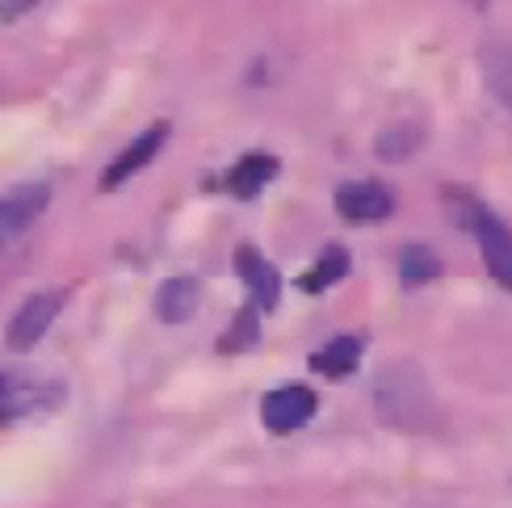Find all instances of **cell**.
Masks as SVG:
<instances>
[{
  "mask_svg": "<svg viewBox=\"0 0 512 508\" xmlns=\"http://www.w3.org/2000/svg\"><path fill=\"white\" fill-rule=\"evenodd\" d=\"M374 404H378V416L387 420L395 429H408V433H420L433 425V395H429V383L424 374L412 366V362H395L378 374V387H374Z\"/></svg>",
  "mask_w": 512,
  "mask_h": 508,
  "instance_id": "1",
  "label": "cell"
},
{
  "mask_svg": "<svg viewBox=\"0 0 512 508\" xmlns=\"http://www.w3.org/2000/svg\"><path fill=\"white\" fill-rule=\"evenodd\" d=\"M458 215H462L466 227L475 231L479 252H483V261H487V273H492V278L504 290H512V231L487 206H475V202H466Z\"/></svg>",
  "mask_w": 512,
  "mask_h": 508,
  "instance_id": "2",
  "label": "cell"
},
{
  "mask_svg": "<svg viewBox=\"0 0 512 508\" xmlns=\"http://www.w3.org/2000/svg\"><path fill=\"white\" fill-rule=\"evenodd\" d=\"M59 404V387L38 374H0V425Z\"/></svg>",
  "mask_w": 512,
  "mask_h": 508,
  "instance_id": "3",
  "label": "cell"
},
{
  "mask_svg": "<svg viewBox=\"0 0 512 508\" xmlns=\"http://www.w3.org/2000/svg\"><path fill=\"white\" fill-rule=\"evenodd\" d=\"M63 299H68L63 290H42V294H34V299H26V303H21V311L9 320V328H5V345L13 353H26L30 345H38L42 332L55 324Z\"/></svg>",
  "mask_w": 512,
  "mask_h": 508,
  "instance_id": "4",
  "label": "cell"
},
{
  "mask_svg": "<svg viewBox=\"0 0 512 508\" xmlns=\"http://www.w3.org/2000/svg\"><path fill=\"white\" fill-rule=\"evenodd\" d=\"M315 416V391L307 387H277L261 399V420L269 433H294Z\"/></svg>",
  "mask_w": 512,
  "mask_h": 508,
  "instance_id": "5",
  "label": "cell"
},
{
  "mask_svg": "<svg viewBox=\"0 0 512 508\" xmlns=\"http://www.w3.org/2000/svg\"><path fill=\"white\" fill-rule=\"evenodd\" d=\"M51 202V189L47 185H17L9 189L5 198H0V252L9 248L13 236H21L42 210Z\"/></svg>",
  "mask_w": 512,
  "mask_h": 508,
  "instance_id": "6",
  "label": "cell"
},
{
  "mask_svg": "<svg viewBox=\"0 0 512 508\" xmlns=\"http://www.w3.org/2000/svg\"><path fill=\"white\" fill-rule=\"evenodd\" d=\"M336 210H340V219H349V223H378L395 210V194L387 185H374V181L340 185L336 189Z\"/></svg>",
  "mask_w": 512,
  "mask_h": 508,
  "instance_id": "7",
  "label": "cell"
},
{
  "mask_svg": "<svg viewBox=\"0 0 512 508\" xmlns=\"http://www.w3.org/2000/svg\"><path fill=\"white\" fill-rule=\"evenodd\" d=\"M164 139H168V122H156L152 131H143L135 143H126V147H122V156L101 173V189H118V185H126V181L139 173V168H147V164L160 156Z\"/></svg>",
  "mask_w": 512,
  "mask_h": 508,
  "instance_id": "8",
  "label": "cell"
},
{
  "mask_svg": "<svg viewBox=\"0 0 512 508\" xmlns=\"http://www.w3.org/2000/svg\"><path fill=\"white\" fill-rule=\"evenodd\" d=\"M236 269H240V278H244L248 290H252V303L261 307V311H273V307H277V294H282V278H277V269H273L252 244H244V248L236 252Z\"/></svg>",
  "mask_w": 512,
  "mask_h": 508,
  "instance_id": "9",
  "label": "cell"
},
{
  "mask_svg": "<svg viewBox=\"0 0 512 508\" xmlns=\"http://www.w3.org/2000/svg\"><path fill=\"white\" fill-rule=\"evenodd\" d=\"M198 303H202V286H198V278H189V273H177V278H168L156 290V315L164 324L189 320V315L198 311Z\"/></svg>",
  "mask_w": 512,
  "mask_h": 508,
  "instance_id": "10",
  "label": "cell"
},
{
  "mask_svg": "<svg viewBox=\"0 0 512 508\" xmlns=\"http://www.w3.org/2000/svg\"><path fill=\"white\" fill-rule=\"evenodd\" d=\"M273 177H277V160L265 156V152H252V156H244V160L227 173V189H231L236 198H256Z\"/></svg>",
  "mask_w": 512,
  "mask_h": 508,
  "instance_id": "11",
  "label": "cell"
},
{
  "mask_svg": "<svg viewBox=\"0 0 512 508\" xmlns=\"http://www.w3.org/2000/svg\"><path fill=\"white\" fill-rule=\"evenodd\" d=\"M361 362V341L357 336H336L332 345H324L311 357V370H319L324 378H349Z\"/></svg>",
  "mask_w": 512,
  "mask_h": 508,
  "instance_id": "12",
  "label": "cell"
},
{
  "mask_svg": "<svg viewBox=\"0 0 512 508\" xmlns=\"http://www.w3.org/2000/svg\"><path fill=\"white\" fill-rule=\"evenodd\" d=\"M483 76H487V89L512 110V42H492L483 51Z\"/></svg>",
  "mask_w": 512,
  "mask_h": 508,
  "instance_id": "13",
  "label": "cell"
},
{
  "mask_svg": "<svg viewBox=\"0 0 512 508\" xmlns=\"http://www.w3.org/2000/svg\"><path fill=\"white\" fill-rule=\"evenodd\" d=\"M399 278L403 286H429L433 278H441V261L433 257V248L424 244H408L399 252Z\"/></svg>",
  "mask_w": 512,
  "mask_h": 508,
  "instance_id": "14",
  "label": "cell"
},
{
  "mask_svg": "<svg viewBox=\"0 0 512 508\" xmlns=\"http://www.w3.org/2000/svg\"><path fill=\"white\" fill-rule=\"evenodd\" d=\"M345 273H349V257H345V248H328L324 257H319V261L303 273V282H298V286H303L307 294H315V290L336 286L340 278H345Z\"/></svg>",
  "mask_w": 512,
  "mask_h": 508,
  "instance_id": "15",
  "label": "cell"
},
{
  "mask_svg": "<svg viewBox=\"0 0 512 508\" xmlns=\"http://www.w3.org/2000/svg\"><path fill=\"white\" fill-rule=\"evenodd\" d=\"M420 147V126H412V122H395V126H387V131L378 135V143H374V152H378V160H408L412 152Z\"/></svg>",
  "mask_w": 512,
  "mask_h": 508,
  "instance_id": "16",
  "label": "cell"
},
{
  "mask_svg": "<svg viewBox=\"0 0 512 508\" xmlns=\"http://www.w3.org/2000/svg\"><path fill=\"white\" fill-rule=\"evenodd\" d=\"M252 341H256V311H252V307H244V311L236 315V324H231V332H223V336H219V349L236 353V349H248Z\"/></svg>",
  "mask_w": 512,
  "mask_h": 508,
  "instance_id": "17",
  "label": "cell"
},
{
  "mask_svg": "<svg viewBox=\"0 0 512 508\" xmlns=\"http://www.w3.org/2000/svg\"><path fill=\"white\" fill-rule=\"evenodd\" d=\"M34 5H38V0H0V26L13 21V17H21V13H30Z\"/></svg>",
  "mask_w": 512,
  "mask_h": 508,
  "instance_id": "18",
  "label": "cell"
},
{
  "mask_svg": "<svg viewBox=\"0 0 512 508\" xmlns=\"http://www.w3.org/2000/svg\"><path fill=\"white\" fill-rule=\"evenodd\" d=\"M475 5H479V9H483V5H487V0H475Z\"/></svg>",
  "mask_w": 512,
  "mask_h": 508,
  "instance_id": "19",
  "label": "cell"
}]
</instances>
